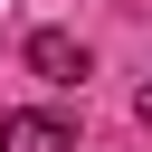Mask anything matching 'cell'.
Instances as JSON below:
<instances>
[{
    "instance_id": "7a4b0ae2",
    "label": "cell",
    "mask_w": 152,
    "mask_h": 152,
    "mask_svg": "<svg viewBox=\"0 0 152 152\" xmlns=\"http://www.w3.org/2000/svg\"><path fill=\"white\" fill-rule=\"evenodd\" d=\"M0 152H76V124L66 114H10L0 124Z\"/></svg>"
},
{
    "instance_id": "3957f363",
    "label": "cell",
    "mask_w": 152,
    "mask_h": 152,
    "mask_svg": "<svg viewBox=\"0 0 152 152\" xmlns=\"http://www.w3.org/2000/svg\"><path fill=\"white\" fill-rule=\"evenodd\" d=\"M133 114H142V124H152V86H142V95H133Z\"/></svg>"
},
{
    "instance_id": "6da1fadb",
    "label": "cell",
    "mask_w": 152,
    "mask_h": 152,
    "mask_svg": "<svg viewBox=\"0 0 152 152\" xmlns=\"http://www.w3.org/2000/svg\"><path fill=\"white\" fill-rule=\"evenodd\" d=\"M28 76H48V86H86V48H76L66 28H28Z\"/></svg>"
}]
</instances>
